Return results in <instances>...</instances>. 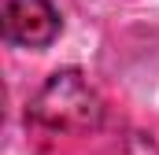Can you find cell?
I'll list each match as a JSON object with an SVG mask.
<instances>
[{
    "instance_id": "cell-1",
    "label": "cell",
    "mask_w": 159,
    "mask_h": 155,
    "mask_svg": "<svg viewBox=\"0 0 159 155\" xmlns=\"http://www.w3.org/2000/svg\"><path fill=\"white\" fill-rule=\"evenodd\" d=\"M30 118L56 133H93L104 118V107L78 70H59L30 104Z\"/></svg>"
},
{
    "instance_id": "cell-2",
    "label": "cell",
    "mask_w": 159,
    "mask_h": 155,
    "mask_svg": "<svg viewBox=\"0 0 159 155\" xmlns=\"http://www.w3.org/2000/svg\"><path fill=\"white\" fill-rule=\"evenodd\" d=\"M4 37L22 48H48L59 37V11L52 0H7Z\"/></svg>"
}]
</instances>
